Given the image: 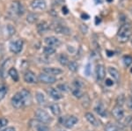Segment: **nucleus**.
Masks as SVG:
<instances>
[{
  "instance_id": "nucleus-18",
  "label": "nucleus",
  "mask_w": 132,
  "mask_h": 131,
  "mask_svg": "<svg viewBox=\"0 0 132 131\" xmlns=\"http://www.w3.org/2000/svg\"><path fill=\"white\" fill-rule=\"evenodd\" d=\"M44 72L47 74H50L51 76H54L55 75H58V74L62 73V69H58V68H54V67H50V68H45L43 69Z\"/></svg>"
},
{
  "instance_id": "nucleus-28",
  "label": "nucleus",
  "mask_w": 132,
  "mask_h": 131,
  "mask_svg": "<svg viewBox=\"0 0 132 131\" xmlns=\"http://www.w3.org/2000/svg\"><path fill=\"white\" fill-rule=\"evenodd\" d=\"M105 131H119L118 128L112 123H108L105 128Z\"/></svg>"
},
{
  "instance_id": "nucleus-22",
  "label": "nucleus",
  "mask_w": 132,
  "mask_h": 131,
  "mask_svg": "<svg viewBox=\"0 0 132 131\" xmlns=\"http://www.w3.org/2000/svg\"><path fill=\"white\" fill-rule=\"evenodd\" d=\"M58 61L59 63H61L62 65H63V66H66V65L69 64V59H68L67 56L66 55H63V54H61L60 56H58Z\"/></svg>"
},
{
  "instance_id": "nucleus-50",
  "label": "nucleus",
  "mask_w": 132,
  "mask_h": 131,
  "mask_svg": "<svg viewBox=\"0 0 132 131\" xmlns=\"http://www.w3.org/2000/svg\"><path fill=\"white\" fill-rule=\"evenodd\" d=\"M131 44H132V40H131Z\"/></svg>"
},
{
  "instance_id": "nucleus-47",
  "label": "nucleus",
  "mask_w": 132,
  "mask_h": 131,
  "mask_svg": "<svg viewBox=\"0 0 132 131\" xmlns=\"http://www.w3.org/2000/svg\"><path fill=\"white\" fill-rule=\"evenodd\" d=\"M107 1H108V2H112L113 0H107Z\"/></svg>"
},
{
  "instance_id": "nucleus-6",
  "label": "nucleus",
  "mask_w": 132,
  "mask_h": 131,
  "mask_svg": "<svg viewBox=\"0 0 132 131\" xmlns=\"http://www.w3.org/2000/svg\"><path fill=\"white\" fill-rule=\"evenodd\" d=\"M112 113H113V115H114V117L116 118V120H118V121L122 120V118L124 117V110H123L122 106L116 105V107L113 108Z\"/></svg>"
},
{
  "instance_id": "nucleus-42",
  "label": "nucleus",
  "mask_w": 132,
  "mask_h": 131,
  "mask_svg": "<svg viewBox=\"0 0 132 131\" xmlns=\"http://www.w3.org/2000/svg\"><path fill=\"white\" fill-rule=\"evenodd\" d=\"M62 11H63V14H68V12H69V10H68V8L66 7V6H63V9H62Z\"/></svg>"
},
{
  "instance_id": "nucleus-11",
  "label": "nucleus",
  "mask_w": 132,
  "mask_h": 131,
  "mask_svg": "<svg viewBox=\"0 0 132 131\" xmlns=\"http://www.w3.org/2000/svg\"><path fill=\"white\" fill-rule=\"evenodd\" d=\"M77 122H78V118H77L76 116L71 115V116H69V117L66 118V119L64 120L63 124H64V126L67 128H71L75 125Z\"/></svg>"
},
{
  "instance_id": "nucleus-33",
  "label": "nucleus",
  "mask_w": 132,
  "mask_h": 131,
  "mask_svg": "<svg viewBox=\"0 0 132 131\" xmlns=\"http://www.w3.org/2000/svg\"><path fill=\"white\" fill-rule=\"evenodd\" d=\"M124 100H125L124 95H119L118 98H117V105L122 106V107L123 103H124Z\"/></svg>"
},
{
  "instance_id": "nucleus-45",
  "label": "nucleus",
  "mask_w": 132,
  "mask_h": 131,
  "mask_svg": "<svg viewBox=\"0 0 132 131\" xmlns=\"http://www.w3.org/2000/svg\"><path fill=\"white\" fill-rule=\"evenodd\" d=\"M95 19H96V21H95V24L98 25L99 23H101V20H100V18H98V17H96Z\"/></svg>"
},
{
  "instance_id": "nucleus-26",
  "label": "nucleus",
  "mask_w": 132,
  "mask_h": 131,
  "mask_svg": "<svg viewBox=\"0 0 132 131\" xmlns=\"http://www.w3.org/2000/svg\"><path fill=\"white\" fill-rule=\"evenodd\" d=\"M7 93V87L4 84H0V100H2Z\"/></svg>"
},
{
  "instance_id": "nucleus-27",
  "label": "nucleus",
  "mask_w": 132,
  "mask_h": 131,
  "mask_svg": "<svg viewBox=\"0 0 132 131\" xmlns=\"http://www.w3.org/2000/svg\"><path fill=\"white\" fill-rule=\"evenodd\" d=\"M43 51H44V54H46V55H53L56 52V48L51 47V46H47V47L44 48Z\"/></svg>"
},
{
  "instance_id": "nucleus-25",
  "label": "nucleus",
  "mask_w": 132,
  "mask_h": 131,
  "mask_svg": "<svg viewBox=\"0 0 132 131\" xmlns=\"http://www.w3.org/2000/svg\"><path fill=\"white\" fill-rule=\"evenodd\" d=\"M36 100H37L38 103H39L40 105H44L46 102L45 96L42 93H41V92H37V93H36Z\"/></svg>"
},
{
  "instance_id": "nucleus-15",
  "label": "nucleus",
  "mask_w": 132,
  "mask_h": 131,
  "mask_svg": "<svg viewBox=\"0 0 132 131\" xmlns=\"http://www.w3.org/2000/svg\"><path fill=\"white\" fill-rule=\"evenodd\" d=\"M48 94H50V96L51 98L56 100H58L63 98V96H62V94L59 92V91L55 89V88H50V89H48Z\"/></svg>"
},
{
  "instance_id": "nucleus-19",
  "label": "nucleus",
  "mask_w": 132,
  "mask_h": 131,
  "mask_svg": "<svg viewBox=\"0 0 132 131\" xmlns=\"http://www.w3.org/2000/svg\"><path fill=\"white\" fill-rule=\"evenodd\" d=\"M108 73L110 74V76H111L113 78H114V80H116V81H118L119 77H120L119 71H117L116 68H113V67H108Z\"/></svg>"
},
{
  "instance_id": "nucleus-23",
  "label": "nucleus",
  "mask_w": 132,
  "mask_h": 131,
  "mask_svg": "<svg viewBox=\"0 0 132 131\" xmlns=\"http://www.w3.org/2000/svg\"><path fill=\"white\" fill-rule=\"evenodd\" d=\"M50 110L53 113V115H55L56 116H58L61 113L60 107H59L57 104H52V105H51L50 106Z\"/></svg>"
},
{
  "instance_id": "nucleus-17",
  "label": "nucleus",
  "mask_w": 132,
  "mask_h": 131,
  "mask_svg": "<svg viewBox=\"0 0 132 131\" xmlns=\"http://www.w3.org/2000/svg\"><path fill=\"white\" fill-rule=\"evenodd\" d=\"M48 28H50V26H48V24L47 22H45V21H42V22L39 23V24L37 25V30L40 33H46V32L48 30Z\"/></svg>"
},
{
  "instance_id": "nucleus-46",
  "label": "nucleus",
  "mask_w": 132,
  "mask_h": 131,
  "mask_svg": "<svg viewBox=\"0 0 132 131\" xmlns=\"http://www.w3.org/2000/svg\"><path fill=\"white\" fill-rule=\"evenodd\" d=\"M94 1H95V3H96V4H101L103 0H94Z\"/></svg>"
},
{
  "instance_id": "nucleus-35",
  "label": "nucleus",
  "mask_w": 132,
  "mask_h": 131,
  "mask_svg": "<svg viewBox=\"0 0 132 131\" xmlns=\"http://www.w3.org/2000/svg\"><path fill=\"white\" fill-rule=\"evenodd\" d=\"M7 29H8V32H9L10 35H12L13 33H15V28H14L12 26H11V25H8Z\"/></svg>"
},
{
  "instance_id": "nucleus-49",
  "label": "nucleus",
  "mask_w": 132,
  "mask_h": 131,
  "mask_svg": "<svg viewBox=\"0 0 132 131\" xmlns=\"http://www.w3.org/2000/svg\"><path fill=\"white\" fill-rule=\"evenodd\" d=\"M131 130H132V125H131Z\"/></svg>"
},
{
  "instance_id": "nucleus-1",
  "label": "nucleus",
  "mask_w": 132,
  "mask_h": 131,
  "mask_svg": "<svg viewBox=\"0 0 132 131\" xmlns=\"http://www.w3.org/2000/svg\"><path fill=\"white\" fill-rule=\"evenodd\" d=\"M131 36V27L129 24H124L120 27L117 33V38L120 42H126Z\"/></svg>"
},
{
  "instance_id": "nucleus-30",
  "label": "nucleus",
  "mask_w": 132,
  "mask_h": 131,
  "mask_svg": "<svg viewBox=\"0 0 132 131\" xmlns=\"http://www.w3.org/2000/svg\"><path fill=\"white\" fill-rule=\"evenodd\" d=\"M123 63H124L125 66H129L132 63V57L130 56H123Z\"/></svg>"
},
{
  "instance_id": "nucleus-14",
  "label": "nucleus",
  "mask_w": 132,
  "mask_h": 131,
  "mask_svg": "<svg viewBox=\"0 0 132 131\" xmlns=\"http://www.w3.org/2000/svg\"><path fill=\"white\" fill-rule=\"evenodd\" d=\"M55 32L57 33H62V34H66V35L71 33L70 29L67 27L63 26V25H57V26H56V27H55Z\"/></svg>"
},
{
  "instance_id": "nucleus-34",
  "label": "nucleus",
  "mask_w": 132,
  "mask_h": 131,
  "mask_svg": "<svg viewBox=\"0 0 132 131\" xmlns=\"http://www.w3.org/2000/svg\"><path fill=\"white\" fill-rule=\"evenodd\" d=\"M7 123H8L7 119H5V118H0V128H2L5 126H6Z\"/></svg>"
},
{
  "instance_id": "nucleus-38",
  "label": "nucleus",
  "mask_w": 132,
  "mask_h": 131,
  "mask_svg": "<svg viewBox=\"0 0 132 131\" xmlns=\"http://www.w3.org/2000/svg\"><path fill=\"white\" fill-rule=\"evenodd\" d=\"M114 84V82H113V80L111 79H107L106 80V85H108V86H111Z\"/></svg>"
},
{
  "instance_id": "nucleus-4",
  "label": "nucleus",
  "mask_w": 132,
  "mask_h": 131,
  "mask_svg": "<svg viewBox=\"0 0 132 131\" xmlns=\"http://www.w3.org/2000/svg\"><path fill=\"white\" fill-rule=\"evenodd\" d=\"M23 48V41L22 40H16L10 43V50L14 54H19L21 52Z\"/></svg>"
},
{
  "instance_id": "nucleus-16",
  "label": "nucleus",
  "mask_w": 132,
  "mask_h": 131,
  "mask_svg": "<svg viewBox=\"0 0 132 131\" xmlns=\"http://www.w3.org/2000/svg\"><path fill=\"white\" fill-rule=\"evenodd\" d=\"M85 116H86V119L87 120V121H88L90 124H92L93 126L97 127L99 125V122H98L97 119L94 117V115H93L92 113H86Z\"/></svg>"
},
{
  "instance_id": "nucleus-32",
  "label": "nucleus",
  "mask_w": 132,
  "mask_h": 131,
  "mask_svg": "<svg viewBox=\"0 0 132 131\" xmlns=\"http://www.w3.org/2000/svg\"><path fill=\"white\" fill-rule=\"evenodd\" d=\"M131 121V116H128V117H123L122 120H120V121L122 122V126H126L128 125L129 121Z\"/></svg>"
},
{
  "instance_id": "nucleus-8",
  "label": "nucleus",
  "mask_w": 132,
  "mask_h": 131,
  "mask_svg": "<svg viewBox=\"0 0 132 131\" xmlns=\"http://www.w3.org/2000/svg\"><path fill=\"white\" fill-rule=\"evenodd\" d=\"M24 80H25V82H27V83H28V84H36L38 81V78L33 71H28L25 73Z\"/></svg>"
},
{
  "instance_id": "nucleus-10",
  "label": "nucleus",
  "mask_w": 132,
  "mask_h": 131,
  "mask_svg": "<svg viewBox=\"0 0 132 131\" xmlns=\"http://www.w3.org/2000/svg\"><path fill=\"white\" fill-rule=\"evenodd\" d=\"M20 93L21 94L23 100H24V106L30 105L32 102V96H31L30 92H28V91L26 89H23L20 91Z\"/></svg>"
},
{
  "instance_id": "nucleus-48",
  "label": "nucleus",
  "mask_w": 132,
  "mask_h": 131,
  "mask_svg": "<svg viewBox=\"0 0 132 131\" xmlns=\"http://www.w3.org/2000/svg\"><path fill=\"white\" fill-rule=\"evenodd\" d=\"M130 71H131V72H132V69H130Z\"/></svg>"
},
{
  "instance_id": "nucleus-43",
  "label": "nucleus",
  "mask_w": 132,
  "mask_h": 131,
  "mask_svg": "<svg viewBox=\"0 0 132 131\" xmlns=\"http://www.w3.org/2000/svg\"><path fill=\"white\" fill-rule=\"evenodd\" d=\"M128 106H129V109H130V110H132V97L129 100V103H128Z\"/></svg>"
},
{
  "instance_id": "nucleus-39",
  "label": "nucleus",
  "mask_w": 132,
  "mask_h": 131,
  "mask_svg": "<svg viewBox=\"0 0 132 131\" xmlns=\"http://www.w3.org/2000/svg\"><path fill=\"white\" fill-rule=\"evenodd\" d=\"M2 131H15V128L13 127H7V128H4Z\"/></svg>"
},
{
  "instance_id": "nucleus-24",
  "label": "nucleus",
  "mask_w": 132,
  "mask_h": 131,
  "mask_svg": "<svg viewBox=\"0 0 132 131\" xmlns=\"http://www.w3.org/2000/svg\"><path fill=\"white\" fill-rule=\"evenodd\" d=\"M38 20V15L36 13H29L27 17V22L31 23V24H33V23H35L36 21Z\"/></svg>"
},
{
  "instance_id": "nucleus-21",
  "label": "nucleus",
  "mask_w": 132,
  "mask_h": 131,
  "mask_svg": "<svg viewBox=\"0 0 132 131\" xmlns=\"http://www.w3.org/2000/svg\"><path fill=\"white\" fill-rule=\"evenodd\" d=\"M8 74H9V76L12 78V80H14L15 82L19 80V73L15 68H11L9 69V71H8Z\"/></svg>"
},
{
  "instance_id": "nucleus-3",
  "label": "nucleus",
  "mask_w": 132,
  "mask_h": 131,
  "mask_svg": "<svg viewBox=\"0 0 132 131\" xmlns=\"http://www.w3.org/2000/svg\"><path fill=\"white\" fill-rule=\"evenodd\" d=\"M38 80H39L41 83L50 84H54L55 82L56 81V78L54 76H51L50 74H47L44 72V73L40 74L39 77H38Z\"/></svg>"
},
{
  "instance_id": "nucleus-36",
  "label": "nucleus",
  "mask_w": 132,
  "mask_h": 131,
  "mask_svg": "<svg viewBox=\"0 0 132 131\" xmlns=\"http://www.w3.org/2000/svg\"><path fill=\"white\" fill-rule=\"evenodd\" d=\"M80 29H81L82 33H86L87 31H88V27H86V25H80Z\"/></svg>"
},
{
  "instance_id": "nucleus-31",
  "label": "nucleus",
  "mask_w": 132,
  "mask_h": 131,
  "mask_svg": "<svg viewBox=\"0 0 132 131\" xmlns=\"http://www.w3.org/2000/svg\"><path fill=\"white\" fill-rule=\"evenodd\" d=\"M36 128H37V131H50V128L44 124H40L36 127Z\"/></svg>"
},
{
  "instance_id": "nucleus-2",
  "label": "nucleus",
  "mask_w": 132,
  "mask_h": 131,
  "mask_svg": "<svg viewBox=\"0 0 132 131\" xmlns=\"http://www.w3.org/2000/svg\"><path fill=\"white\" fill-rule=\"evenodd\" d=\"M35 116L37 118V120L42 123H48L51 121V117L45 110H42V109H38L35 112Z\"/></svg>"
},
{
  "instance_id": "nucleus-7",
  "label": "nucleus",
  "mask_w": 132,
  "mask_h": 131,
  "mask_svg": "<svg viewBox=\"0 0 132 131\" xmlns=\"http://www.w3.org/2000/svg\"><path fill=\"white\" fill-rule=\"evenodd\" d=\"M12 10L13 11V12H15L18 15H23L25 12V9L23 7L22 4L19 1H14L12 4Z\"/></svg>"
},
{
  "instance_id": "nucleus-13",
  "label": "nucleus",
  "mask_w": 132,
  "mask_h": 131,
  "mask_svg": "<svg viewBox=\"0 0 132 131\" xmlns=\"http://www.w3.org/2000/svg\"><path fill=\"white\" fill-rule=\"evenodd\" d=\"M105 74H106V71H105V68H104L103 65H101V64L97 65V67H96L97 79L98 80L104 79V77H105Z\"/></svg>"
},
{
  "instance_id": "nucleus-20",
  "label": "nucleus",
  "mask_w": 132,
  "mask_h": 131,
  "mask_svg": "<svg viewBox=\"0 0 132 131\" xmlns=\"http://www.w3.org/2000/svg\"><path fill=\"white\" fill-rule=\"evenodd\" d=\"M95 112L98 113L99 115L102 116V117H107L108 113H107V110L104 108V107L102 105H98L96 107H95Z\"/></svg>"
},
{
  "instance_id": "nucleus-44",
  "label": "nucleus",
  "mask_w": 132,
  "mask_h": 131,
  "mask_svg": "<svg viewBox=\"0 0 132 131\" xmlns=\"http://www.w3.org/2000/svg\"><path fill=\"white\" fill-rule=\"evenodd\" d=\"M108 56H114V52H112V51H109V50H108Z\"/></svg>"
},
{
  "instance_id": "nucleus-40",
  "label": "nucleus",
  "mask_w": 132,
  "mask_h": 131,
  "mask_svg": "<svg viewBox=\"0 0 132 131\" xmlns=\"http://www.w3.org/2000/svg\"><path fill=\"white\" fill-rule=\"evenodd\" d=\"M58 88H61L60 89L61 91H64V92L67 91V87H66V85H64V84H59Z\"/></svg>"
},
{
  "instance_id": "nucleus-5",
  "label": "nucleus",
  "mask_w": 132,
  "mask_h": 131,
  "mask_svg": "<svg viewBox=\"0 0 132 131\" xmlns=\"http://www.w3.org/2000/svg\"><path fill=\"white\" fill-rule=\"evenodd\" d=\"M12 105L14 108H21V107L24 106V100L22 99V96L20 92H17V93L14 95L12 98Z\"/></svg>"
},
{
  "instance_id": "nucleus-12",
  "label": "nucleus",
  "mask_w": 132,
  "mask_h": 131,
  "mask_svg": "<svg viewBox=\"0 0 132 131\" xmlns=\"http://www.w3.org/2000/svg\"><path fill=\"white\" fill-rule=\"evenodd\" d=\"M45 42L47 43V45L51 46V47H58L61 43L60 41H59L56 37H54V36L47 37L45 39Z\"/></svg>"
},
{
  "instance_id": "nucleus-29",
  "label": "nucleus",
  "mask_w": 132,
  "mask_h": 131,
  "mask_svg": "<svg viewBox=\"0 0 132 131\" xmlns=\"http://www.w3.org/2000/svg\"><path fill=\"white\" fill-rule=\"evenodd\" d=\"M68 68H69L71 71L75 72V71H77V69H78V64L75 62H70L69 64H68Z\"/></svg>"
},
{
  "instance_id": "nucleus-9",
  "label": "nucleus",
  "mask_w": 132,
  "mask_h": 131,
  "mask_svg": "<svg viewBox=\"0 0 132 131\" xmlns=\"http://www.w3.org/2000/svg\"><path fill=\"white\" fill-rule=\"evenodd\" d=\"M47 6L45 0H33L31 3V7L34 10H44Z\"/></svg>"
},
{
  "instance_id": "nucleus-37",
  "label": "nucleus",
  "mask_w": 132,
  "mask_h": 131,
  "mask_svg": "<svg viewBox=\"0 0 132 131\" xmlns=\"http://www.w3.org/2000/svg\"><path fill=\"white\" fill-rule=\"evenodd\" d=\"M91 64L90 63H88V64L86 65V71H85V72H86V76H89L90 75V71H91Z\"/></svg>"
},
{
  "instance_id": "nucleus-41",
  "label": "nucleus",
  "mask_w": 132,
  "mask_h": 131,
  "mask_svg": "<svg viewBox=\"0 0 132 131\" xmlns=\"http://www.w3.org/2000/svg\"><path fill=\"white\" fill-rule=\"evenodd\" d=\"M81 18L83 19V20H88V19L90 18V16H89L88 14H86V13H82L81 14Z\"/></svg>"
}]
</instances>
